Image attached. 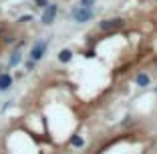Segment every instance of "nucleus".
<instances>
[{"label": "nucleus", "mask_w": 157, "mask_h": 154, "mask_svg": "<svg viewBox=\"0 0 157 154\" xmlns=\"http://www.w3.org/2000/svg\"><path fill=\"white\" fill-rule=\"evenodd\" d=\"M71 16H73L75 22L83 24V22H89V20L93 18V10L87 8V6H77V8L71 10Z\"/></svg>", "instance_id": "nucleus-1"}, {"label": "nucleus", "mask_w": 157, "mask_h": 154, "mask_svg": "<svg viewBox=\"0 0 157 154\" xmlns=\"http://www.w3.org/2000/svg\"><path fill=\"white\" fill-rule=\"evenodd\" d=\"M46 48H48V40H36L33 44V48H30V60H34V62H38V60L44 58L46 54Z\"/></svg>", "instance_id": "nucleus-2"}, {"label": "nucleus", "mask_w": 157, "mask_h": 154, "mask_svg": "<svg viewBox=\"0 0 157 154\" xmlns=\"http://www.w3.org/2000/svg\"><path fill=\"white\" fill-rule=\"evenodd\" d=\"M56 12H59V6H56V4H51V2H48V4L42 8L40 22H42V24H46V26H48V24H52V22H55V18H56Z\"/></svg>", "instance_id": "nucleus-3"}, {"label": "nucleus", "mask_w": 157, "mask_h": 154, "mask_svg": "<svg viewBox=\"0 0 157 154\" xmlns=\"http://www.w3.org/2000/svg\"><path fill=\"white\" fill-rule=\"evenodd\" d=\"M125 20L123 18H111V20H103L101 24H99V28H101L103 32H109V30H115V28H121L123 26Z\"/></svg>", "instance_id": "nucleus-4"}, {"label": "nucleus", "mask_w": 157, "mask_h": 154, "mask_svg": "<svg viewBox=\"0 0 157 154\" xmlns=\"http://www.w3.org/2000/svg\"><path fill=\"white\" fill-rule=\"evenodd\" d=\"M12 82H14V78H12V74H10V72H0V92L10 90Z\"/></svg>", "instance_id": "nucleus-5"}, {"label": "nucleus", "mask_w": 157, "mask_h": 154, "mask_svg": "<svg viewBox=\"0 0 157 154\" xmlns=\"http://www.w3.org/2000/svg\"><path fill=\"white\" fill-rule=\"evenodd\" d=\"M20 62H22V52L14 48V52L10 54V58H8V68H14V66H18Z\"/></svg>", "instance_id": "nucleus-6"}, {"label": "nucleus", "mask_w": 157, "mask_h": 154, "mask_svg": "<svg viewBox=\"0 0 157 154\" xmlns=\"http://www.w3.org/2000/svg\"><path fill=\"white\" fill-rule=\"evenodd\" d=\"M59 60L63 64H67V62H71V60H73V50H69V48H63L59 52Z\"/></svg>", "instance_id": "nucleus-7"}, {"label": "nucleus", "mask_w": 157, "mask_h": 154, "mask_svg": "<svg viewBox=\"0 0 157 154\" xmlns=\"http://www.w3.org/2000/svg\"><path fill=\"white\" fill-rule=\"evenodd\" d=\"M14 42H16V36H14L12 32H4L0 36V44H14Z\"/></svg>", "instance_id": "nucleus-8"}, {"label": "nucleus", "mask_w": 157, "mask_h": 154, "mask_svg": "<svg viewBox=\"0 0 157 154\" xmlns=\"http://www.w3.org/2000/svg\"><path fill=\"white\" fill-rule=\"evenodd\" d=\"M135 82H137V86L145 88V86H149V76L147 74H137V76H135Z\"/></svg>", "instance_id": "nucleus-9"}, {"label": "nucleus", "mask_w": 157, "mask_h": 154, "mask_svg": "<svg viewBox=\"0 0 157 154\" xmlns=\"http://www.w3.org/2000/svg\"><path fill=\"white\" fill-rule=\"evenodd\" d=\"M71 146H77V148H78V146H83V138H81V136H77V134H73V136H71Z\"/></svg>", "instance_id": "nucleus-10"}, {"label": "nucleus", "mask_w": 157, "mask_h": 154, "mask_svg": "<svg viewBox=\"0 0 157 154\" xmlns=\"http://www.w3.org/2000/svg\"><path fill=\"white\" fill-rule=\"evenodd\" d=\"M18 24H26V22H33V14H24V16H20L18 20H16Z\"/></svg>", "instance_id": "nucleus-11"}, {"label": "nucleus", "mask_w": 157, "mask_h": 154, "mask_svg": "<svg viewBox=\"0 0 157 154\" xmlns=\"http://www.w3.org/2000/svg\"><path fill=\"white\" fill-rule=\"evenodd\" d=\"M46 4H48V0H34V6L36 8H44Z\"/></svg>", "instance_id": "nucleus-12"}, {"label": "nucleus", "mask_w": 157, "mask_h": 154, "mask_svg": "<svg viewBox=\"0 0 157 154\" xmlns=\"http://www.w3.org/2000/svg\"><path fill=\"white\" fill-rule=\"evenodd\" d=\"M93 4H95V0H81V6H87V8H91Z\"/></svg>", "instance_id": "nucleus-13"}, {"label": "nucleus", "mask_w": 157, "mask_h": 154, "mask_svg": "<svg viewBox=\"0 0 157 154\" xmlns=\"http://www.w3.org/2000/svg\"><path fill=\"white\" fill-rule=\"evenodd\" d=\"M34 64H36L34 60H28V62L24 64V68H26V70H33V68H34Z\"/></svg>", "instance_id": "nucleus-14"}, {"label": "nucleus", "mask_w": 157, "mask_h": 154, "mask_svg": "<svg viewBox=\"0 0 157 154\" xmlns=\"http://www.w3.org/2000/svg\"><path fill=\"white\" fill-rule=\"evenodd\" d=\"M4 32H6V24H4V22H0V36H2Z\"/></svg>", "instance_id": "nucleus-15"}, {"label": "nucleus", "mask_w": 157, "mask_h": 154, "mask_svg": "<svg viewBox=\"0 0 157 154\" xmlns=\"http://www.w3.org/2000/svg\"><path fill=\"white\" fill-rule=\"evenodd\" d=\"M0 50H2V44H0Z\"/></svg>", "instance_id": "nucleus-16"}, {"label": "nucleus", "mask_w": 157, "mask_h": 154, "mask_svg": "<svg viewBox=\"0 0 157 154\" xmlns=\"http://www.w3.org/2000/svg\"><path fill=\"white\" fill-rule=\"evenodd\" d=\"M155 68H157V62H155Z\"/></svg>", "instance_id": "nucleus-17"}]
</instances>
